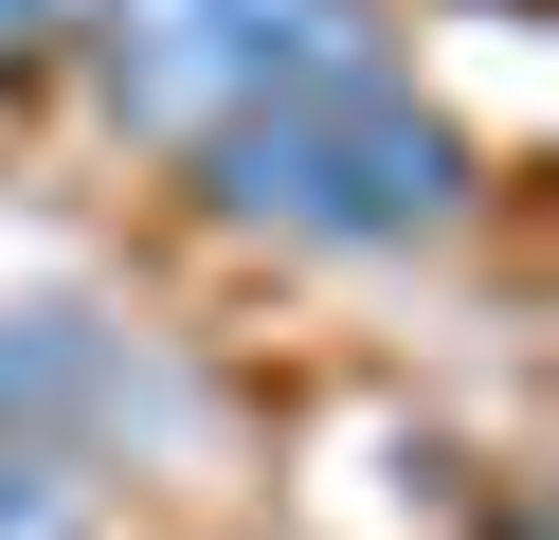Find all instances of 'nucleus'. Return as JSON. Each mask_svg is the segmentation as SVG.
Instances as JSON below:
<instances>
[{
  "label": "nucleus",
  "instance_id": "nucleus-1",
  "mask_svg": "<svg viewBox=\"0 0 559 540\" xmlns=\"http://www.w3.org/2000/svg\"><path fill=\"white\" fill-rule=\"evenodd\" d=\"M181 180H199V216L289 235V252H415L469 216V127L415 72H343V91H271L235 127H199Z\"/></svg>",
  "mask_w": 559,
  "mask_h": 540
},
{
  "label": "nucleus",
  "instance_id": "nucleus-2",
  "mask_svg": "<svg viewBox=\"0 0 559 540\" xmlns=\"http://www.w3.org/2000/svg\"><path fill=\"white\" fill-rule=\"evenodd\" d=\"M73 55H91V108L181 163L199 127H235V108H271V91L397 72V19H379V0H91Z\"/></svg>",
  "mask_w": 559,
  "mask_h": 540
},
{
  "label": "nucleus",
  "instance_id": "nucleus-3",
  "mask_svg": "<svg viewBox=\"0 0 559 540\" xmlns=\"http://www.w3.org/2000/svg\"><path fill=\"white\" fill-rule=\"evenodd\" d=\"M127 415V343L91 307H0V451H73Z\"/></svg>",
  "mask_w": 559,
  "mask_h": 540
},
{
  "label": "nucleus",
  "instance_id": "nucleus-4",
  "mask_svg": "<svg viewBox=\"0 0 559 540\" xmlns=\"http://www.w3.org/2000/svg\"><path fill=\"white\" fill-rule=\"evenodd\" d=\"M0 540H91V468L73 451H0Z\"/></svg>",
  "mask_w": 559,
  "mask_h": 540
},
{
  "label": "nucleus",
  "instance_id": "nucleus-5",
  "mask_svg": "<svg viewBox=\"0 0 559 540\" xmlns=\"http://www.w3.org/2000/svg\"><path fill=\"white\" fill-rule=\"evenodd\" d=\"M91 36V0H0V72H37V55H73Z\"/></svg>",
  "mask_w": 559,
  "mask_h": 540
}]
</instances>
